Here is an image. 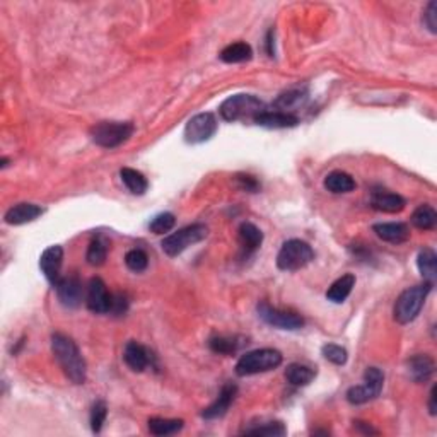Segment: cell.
I'll return each mask as SVG.
<instances>
[{"label":"cell","instance_id":"cell-40","mask_svg":"<svg viewBox=\"0 0 437 437\" xmlns=\"http://www.w3.org/2000/svg\"><path fill=\"white\" fill-rule=\"evenodd\" d=\"M127 309H129V301H127V297L123 296V294H115L113 296V304H111V311L113 315L116 316H122L125 315Z\"/></svg>","mask_w":437,"mask_h":437},{"label":"cell","instance_id":"cell-7","mask_svg":"<svg viewBox=\"0 0 437 437\" xmlns=\"http://www.w3.org/2000/svg\"><path fill=\"white\" fill-rule=\"evenodd\" d=\"M131 134H134V125L130 122H101L96 123L89 131L92 142L105 149H115L125 144Z\"/></svg>","mask_w":437,"mask_h":437},{"label":"cell","instance_id":"cell-10","mask_svg":"<svg viewBox=\"0 0 437 437\" xmlns=\"http://www.w3.org/2000/svg\"><path fill=\"white\" fill-rule=\"evenodd\" d=\"M217 131V120L212 113H198L188 120L184 127V140L188 144H204L211 140Z\"/></svg>","mask_w":437,"mask_h":437},{"label":"cell","instance_id":"cell-2","mask_svg":"<svg viewBox=\"0 0 437 437\" xmlns=\"http://www.w3.org/2000/svg\"><path fill=\"white\" fill-rule=\"evenodd\" d=\"M432 284L424 282L422 286L408 287L403 292L398 296L396 303L393 308V316L394 321L400 323V325H408V323L414 321L418 315H420L422 308H424L425 299L431 294Z\"/></svg>","mask_w":437,"mask_h":437},{"label":"cell","instance_id":"cell-35","mask_svg":"<svg viewBox=\"0 0 437 437\" xmlns=\"http://www.w3.org/2000/svg\"><path fill=\"white\" fill-rule=\"evenodd\" d=\"M106 417H108V407H106V403L103 400L96 401L91 408V429L94 434L101 432Z\"/></svg>","mask_w":437,"mask_h":437},{"label":"cell","instance_id":"cell-33","mask_svg":"<svg viewBox=\"0 0 437 437\" xmlns=\"http://www.w3.org/2000/svg\"><path fill=\"white\" fill-rule=\"evenodd\" d=\"M243 434L248 436H286L287 429L282 422H268V424L258 425V427L244 429Z\"/></svg>","mask_w":437,"mask_h":437},{"label":"cell","instance_id":"cell-20","mask_svg":"<svg viewBox=\"0 0 437 437\" xmlns=\"http://www.w3.org/2000/svg\"><path fill=\"white\" fill-rule=\"evenodd\" d=\"M255 123L265 129H292L299 123V118L292 113H284V111H263L255 118Z\"/></svg>","mask_w":437,"mask_h":437},{"label":"cell","instance_id":"cell-36","mask_svg":"<svg viewBox=\"0 0 437 437\" xmlns=\"http://www.w3.org/2000/svg\"><path fill=\"white\" fill-rule=\"evenodd\" d=\"M125 263L127 266H129V270H131V272L135 273H140L144 272L145 268H147L149 265V257L145 255V251L142 250H130L129 253L125 255Z\"/></svg>","mask_w":437,"mask_h":437},{"label":"cell","instance_id":"cell-21","mask_svg":"<svg viewBox=\"0 0 437 437\" xmlns=\"http://www.w3.org/2000/svg\"><path fill=\"white\" fill-rule=\"evenodd\" d=\"M237 237H239V244L246 255L257 251L263 243V233L251 222L241 224L237 229Z\"/></svg>","mask_w":437,"mask_h":437},{"label":"cell","instance_id":"cell-13","mask_svg":"<svg viewBox=\"0 0 437 437\" xmlns=\"http://www.w3.org/2000/svg\"><path fill=\"white\" fill-rule=\"evenodd\" d=\"M62 263H63V248L55 244V246H50L41 253L40 257V268L43 272L50 284L55 287V284L62 279Z\"/></svg>","mask_w":437,"mask_h":437},{"label":"cell","instance_id":"cell-1","mask_svg":"<svg viewBox=\"0 0 437 437\" xmlns=\"http://www.w3.org/2000/svg\"><path fill=\"white\" fill-rule=\"evenodd\" d=\"M52 352L56 362L62 367L63 374L74 383V385H84L87 378V365L81 354L79 347L70 337L63 333H53L52 335Z\"/></svg>","mask_w":437,"mask_h":437},{"label":"cell","instance_id":"cell-6","mask_svg":"<svg viewBox=\"0 0 437 437\" xmlns=\"http://www.w3.org/2000/svg\"><path fill=\"white\" fill-rule=\"evenodd\" d=\"M315 258V251L306 241L289 239L282 244L277 255V266L284 272H296L304 268Z\"/></svg>","mask_w":437,"mask_h":437},{"label":"cell","instance_id":"cell-8","mask_svg":"<svg viewBox=\"0 0 437 437\" xmlns=\"http://www.w3.org/2000/svg\"><path fill=\"white\" fill-rule=\"evenodd\" d=\"M385 385V374L378 367H367L364 372V383L352 386L347 392V401L352 405H364L378 398Z\"/></svg>","mask_w":437,"mask_h":437},{"label":"cell","instance_id":"cell-3","mask_svg":"<svg viewBox=\"0 0 437 437\" xmlns=\"http://www.w3.org/2000/svg\"><path fill=\"white\" fill-rule=\"evenodd\" d=\"M219 111L226 122H255V118L265 111V105L253 94H234L220 105Z\"/></svg>","mask_w":437,"mask_h":437},{"label":"cell","instance_id":"cell-25","mask_svg":"<svg viewBox=\"0 0 437 437\" xmlns=\"http://www.w3.org/2000/svg\"><path fill=\"white\" fill-rule=\"evenodd\" d=\"M315 378H316V369L309 367V365L294 362V364L287 365L286 369L287 383L292 386H297V388H301V386H308Z\"/></svg>","mask_w":437,"mask_h":437},{"label":"cell","instance_id":"cell-9","mask_svg":"<svg viewBox=\"0 0 437 437\" xmlns=\"http://www.w3.org/2000/svg\"><path fill=\"white\" fill-rule=\"evenodd\" d=\"M258 316L266 323V325L273 326L279 330H287V332H296L304 326V318L294 311H287V309L273 308L268 303L262 301L257 306Z\"/></svg>","mask_w":437,"mask_h":437},{"label":"cell","instance_id":"cell-28","mask_svg":"<svg viewBox=\"0 0 437 437\" xmlns=\"http://www.w3.org/2000/svg\"><path fill=\"white\" fill-rule=\"evenodd\" d=\"M244 339L243 337H212L209 340V347H211L212 352L220 355H231V354H236L241 347L244 345Z\"/></svg>","mask_w":437,"mask_h":437},{"label":"cell","instance_id":"cell-22","mask_svg":"<svg viewBox=\"0 0 437 437\" xmlns=\"http://www.w3.org/2000/svg\"><path fill=\"white\" fill-rule=\"evenodd\" d=\"M354 286H355V275L354 273H345V275L337 279L335 282L330 286V289L326 290V299L332 301V303L335 304L345 303V299L350 296Z\"/></svg>","mask_w":437,"mask_h":437},{"label":"cell","instance_id":"cell-27","mask_svg":"<svg viewBox=\"0 0 437 437\" xmlns=\"http://www.w3.org/2000/svg\"><path fill=\"white\" fill-rule=\"evenodd\" d=\"M149 432L154 436H173L183 429L184 422L181 418H162L152 417L149 418Z\"/></svg>","mask_w":437,"mask_h":437},{"label":"cell","instance_id":"cell-42","mask_svg":"<svg viewBox=\"0 0 437 437\" xmlns=\"http://www.w3.org/2000/svg\"><path fill=\"white\" fill-rule=\"evenodd\" d=\"M436 394H437V386H432L431 390V394H429V414L434 417V415L437 414V405H436Z\"/></svg>","mask_w":437,"mask_h":437},{"label":"cell","instance_id":"cell-39","mask_svg":"<svg viewBox=\"0 0 437 437\" xmlns=\"http://www.w3.org/2000/svg\"><path fill=\"white\" fill-rule=\"evenodd\" d=\"M424 24L432 34L437 33V2H429L424 14Z\"/></svg>","mask_w":437,"mask_h":437},{"label":"cell","instance_id":"cell-24","mask_svg":"<svg viewBox=\"0 0 437 437\" xmlns=\"http://www.w3.org/2000/svg\"><path fill=\"white\" fill-rule=\"evenodd\" d=\"M417 266H418V272H420V275L424 277L425 282L434 286L437 279V257L434 250H431V248H424V250L418 251Z\"/></svg>","mask_w":437,"mask_h":437},{"label":"cell","instance_id":"cell-29","mask_svg":"<svg viewBox=\"0 0 437 437\" xmlns=\"http://www.w3.org/2000/svg\"><path fill=\"white\" fill-rule=\"evenodd\" d=\"M120 178H122L123 184L129 188L130 193L138 195V197H140V195H144L145 191H147L149 188L147 180H145V176L142 175L140 171H137V169H131V168L120 169Z\"/></svg>","mask_w":437,"mask_h":437},{"label":"cell","instance_id":"cell-11","mask_svg":"<svg viewBox=\"0 0 437 437\" xmlns=\"http://www.w3.org/2000/svg\"><path fill=\"white\" fill-rule=\"evenodd\" d=\"M86 304L89 311L96 312V315H106V312L111 311L113 294L108 292V287L99 277H94L89 282Z\"/></svg>","mask_w":437,"mask_h":437},{"label":"cell","instance_id":"cell-15","mask_svg":"<svg viewBox=\"0 0 437 437\" xmlns=\"http://www.w3.org/2000/svg\"><path fill=\"white\" fill-rule=\"evenodd\" d=\"M407 372L412 381L427 383L436 372L434 359L427 354H417L407 361Z\"/></svg>","mask_w":437,"mask_h":437},{"label":"cell","instance_id":"cell-31","mask_svg":"<svg viewBox=\"0 0 437 437\" xmlns=\"http://www.w3.org/2000/svg\"><path fill=\"white\" fill-rule=\"evenodd\" d=\"M306 98L308 96L304 91H301V89H292V91H287L284 92V94H280L279 99L275 101V106L279 108V111L290 113L289 109L304 105Z\"/></svg>","mask_w":437,"mask_h":437},{"label":"cell","instance_id":"cell-17","mask_svg":"<svg viewBox=\"0 0 437 437\" xmlns=\"http://www.w3.org/2000/svg\"><path fill=\"white\" fill-rule=\"evenodd\" d=\"M371 205L379 212L396 214V212L403 211L407 202H405V198L401 195L379 188V190H374L371 193Z\"/></svg>","mask_w":437,"mask_h":437},{"label":"cell","instance_id":"cell-30","mask_svg":"<svg viewBox=\"0 0 437 437\" xmlns=\"http://www.w3.org/2000/svg\"><path fill=\"white\" fill-rule=\"evenodd\" d=\"M412 224L420 231H432L437 224V212L431 205H420L412 214Z\"/></svg>","mask_w":437,"mask_h":437},{"label":"cell","instance_id":"cell-32","mask_svg":"<svg viewBox=\"0 0 437 437\" xmlns=\"http://www.w3.org/2000/svg\"><path fill=\"white\" fill-rule=\"evenodd\" d=\"M106 257H108V246L103 239L96 237L94 241H91L87 248V255H86V260L91 266H101L105 265Z\"/></svg>","mask_w":437,"mask_h":437},{"label":"cell","instance_id":"cell-19","mask_svg":"<svg viewBox=\"0 0 437 437\" xmlns=\"http://www.w3.org/2000/svg\"><path fill=\"white\" fill-rule=\"evenodd\" d=\"M379 239L392 244H401L410 237V229L403 222H381L372 227Z\"/></svg>","mask_w":437,"mask_h":437},{"label":"cell","instance_id":"cell-43","mask_svg":"<svg viewBox=\"0 0 437 437\" xmlns=\"http://www.w3.org/2000/svg\"><path fill=\"white\" fill-rule=\"evenodd\" d=\"M266 53L270 56H273V53H275V50H273V30H270L266 34Z\"/></svg>","mask_w":437,"mask_h":437},{"label":"cell","instance_id":"cell-34","mask_svg":"<svg viewBox=\"0 0 437 437\" xmlns=\"http://www.w3.org/2000/svg\"><path fill=\"white\" fill-rule=\"evenodd\" d=\"M175 224H176L175 214H171V212H162V214L156 215V217L152 219V222L149 224V229H151V233L154 234H164V233H169V231L175 227Z\"/></svg>","mask_w":437,"mask_h":437},{"label":"cell","instance_id":"cell-16","mask_svg":"<svg viewBox=\"0 0 437 437\" xmlns=\"http://www.w3.org/2000/svg\"><path fill=\"white\" fill-rule=\"evenodd\" d=\"M236 394L237 386L234 385V383H226V385L222 386V390H220L217 400H215L211 407H207L202 412V417L207 418V420H214V418L224 417V415L227 414V410L231 408V405H233Z\"/></svg>","mask_w":437,"mask_h":437},{"label":"cell","instance_id":"cell-18","mask_svg":"<svg viewBox=\"0 0 437 437\" xmlns=\"http://www.w3.org/2000/svg\"><path fill=\"white\" fill-rule=\"evenodd\" d=\"M43 212V209L36 204H17L6 212L3 220H6L9 226H23V224L33 222V220L40 217Z\"/></svg>","mask_w":437,"mask_h":437},{"label":"cell","instance_id":"cell-37","mask_svg":"<svg viewBox=\"0 0 437 437\" xmlns=\"http://www.w3.org/2000/svg\"><path fill=\"white\" fill-rule=\"evenodd\" d=\"M321 354L326 361H330L335 365H343L347 362V359H349L347 350L343 347L337 345V343H326V345H323Z\"/></svg>","mask_w":437,"mask_h":437},{"label":"cell","instance_id":"cell-38","mask_svg":"<svg viewBox=\"0 0 437 437\" xmlns=\"http://www.w3.org/2000/svg\"><path fill=\"white\" fill-rule=\"evenodd\" d=\"M236 183L237 186L243 191H250V193H257L260 190V183H258L257 178L250 176V175H237L236 176Z\"/></svg>","mask_w":437,"mask_h":437},{"label":"cell","instance_id":"cell-26","mask_svg":"<svg viewBox=\"0 0 437 437\" xmlns=\"http://www.w3.org/2000/svg\"><path fill=\"white\" fill-rule=\"evenodd\" d=\"M325 188L332 193H350L357 188V183L349 173L333 171L325 178Z\"/></svg>","mask_w":437,"mask_h":437},{"label":"cell","instance_id":"cell-12","mask_svg":"<svg viewBox=\"0 0 437 437\" xmlns=\"http://www.w3.org/2000/svg\"><path fill=\"white\" fill-rule=\"evenodd\" d=\"M56 296L62 306L65 308H77L81 306V303L84 301V289L83 284H81L79 277L70 275V277H62L58 282L55 284Z\"/></svg>","mask_w":437,"mask_h":437},{"label":"cell","instance_id":"cell-5","mask_svg":"<svg viewBox=\"0 0 437 437\" xmlns=\"http://www.w3.org/2000/svg\"><path fill=\"white\" fill-rule=\"evenodd\" d=\"M209 236V227L204 224H191V226L183 227V229L176 231V233L169 234L162 239L161 248L168 257L175 258L178 255L183 253L193 244L200 243Z\"/></svg>","mask_w":437,"mask_h":437},{"label":"cell","instance_id":"cell-41","mask_svg":"<svg viewBox=\"0 0 437 437\" xmlns=\"http://www.w3.org/2000/svg\"><path fill=\"white\" fill-rule=\"evenodd\" d=\"M354 424H355V427H357V431L362 432V434H378V431H376V429H372L371 425L367 424V422L355 420Z\"/></svg>","mask_w":437,"mask_h":437},{"label":"cell","instance_id":"cell-4","mask_svg":"<svg viewBox=\"0 0 437 437\" xmlns=\"http://www.w3.org/2000/svg\"><path fill=\"white\" fill-rule=\"evenodd\" d=\"M284 357L279 350L275 349H258L246 352L241 355V359L236 364V374L241 378L246 376L262 374V372L273 371L282 364Z\"/></svg>","mask_w":437,"mask_h":437},{"label":"cell","instance_id":"cell-14","mask_svg":"<svg viewBox=\"0 0 437 437\" xmlns=\"http://www.w3.org/2000/svg\"><path fill=\"white\" fill-rule=\"evenodd\" d=\"M123 361L134 372H144L149 365L154 364V355L142 343L130 340L123 349Z\"/></svg>","mask_w":437,"mask_h":437},{"label":"cell","instance_id":"cell-23","mask_svg":"<svg viewBox=\"0 0 437 437\" xmlns=\"http://www.w3.org/2000/svg\"><path fill=\"white\" fill-rule=\"evenodd\" d=\"M219 58L226 63H243L250 62L253 58V48L244 41H237V43L227 45L226 48L220 52Z\"/></svg>","mask_w":437,"mask_h":437}]
</instances>
